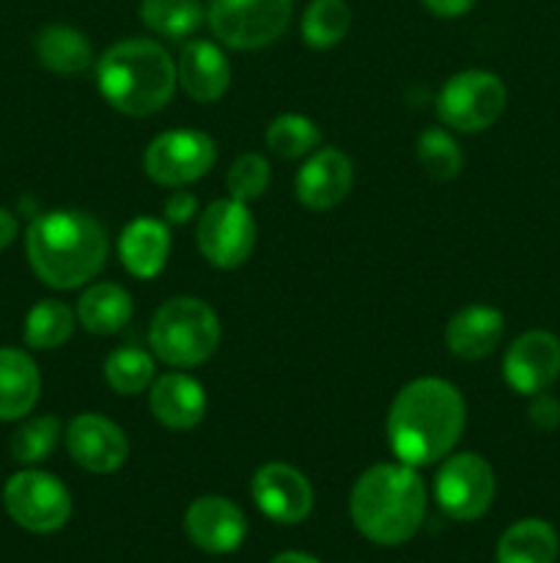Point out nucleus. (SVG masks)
Masks as SVG:
<instances>
[{"label": "nucleus", "instance_id": "nucleus-1", "mask_svg": "<svg viewBox=\"0 0 560 563\" xmlns=\"http://www.w3.org/2000/svg\"><path fill=\"white\" fill-rule=\"evenodd\" d=\"M464 423L467 407L456 385L439 377L412 379L388 410V445L404 465L426 467L456 449Z\"/></svg>", "mask_w": 560, "mask_h": 563}, {"label": "nucleus", "instance_id": "nucleus-2", "mask_svg": "<svg viewBox=\"0 0 560 563\" xmlns=\"http://www.w3.org/2000/svg\"><path fill=\"white\" fill-rule=\"evenodd\" d=\"M25 253L42 284L69 291L102 273L108 262V231L80 209H53L31 220Z\"/></svg>", "mask_w": 560, "mask_h": 563}, {"label": "nucleus", "instance_id": "nucleus-3", "mask_svg": "<svg viewBox=\"0 0 560 563\" xmlns=\"http://www.w3.org/2000/svg\"><path fill=\"white\" fill-rule=\"evenodd\" d=\"M426 506L428 489L417 467L382 462L368 467L355 482L349 515L368 542L395 548L415 537L426 520Z\"/></svg>", "mask_w": 560, "mask_h": 563}, {"label": "nucleus", "instance_id": "nucleus-4", "mask_svg": "<svg viewBox=\"0 0 560 563\" xmlns=\"http://www.w3.org/2000/svg\"><path fill=\"white\" fill-rule=\"evenodd\" d=\"M176 64L168 49L152 38H124L97 60V86L104 102L119 113L143 119L159 113L176 91Z\"/></svg>", "mask_w": 560, "mask_h": 563}, {"label": "nucleus", "instance_id": "nucleus-5", "mask_svg": "<svg viewBox=\"0 0 560 563\" xmlns=\"http://www.w3.org/2000/svg\"><path fill=\"white\" fill-rule=\"evenodd\" d=\"M148 344L165 366L195 368L217 352L220 319L198 297H173L154 313Z\"/></svg>", "mask_w": 560, "mask_h": 563}, {"label": "nucleus", "instance_id": "nucleus-6", "mask_svg": "<svg viewBox=\"0 0 560 563\" xmlns=\"http://www.w3.org/2000/svg\"><path fill=\"white\" fill-rule=\"evenodd\" d=\"M508 91L497 75L467 69L450 77L437 93V119L456 132H483L503 115Z\"/></svg>", "mask_w": 560, "mask_h": 563}, {"label": "nucleus", "instance_id": "nucleus-7", "mask_svg": "<svg viewBox=\"0 0 560 563\" xmlns=\"http://www.w3.org/2000/svg\"><path fill=\"white\" fill-rule=\"evenodd\" d=\"M291 5V0H209L206 20L225 47L261 49L283 36Z\"/></svg>", "mask_w": 560, "mask_h": 563}, {"label": "nucleus", "instance_id": "nucleus-8", "mask_svg": "<svg viewBox=\"0 0 560 563\" xmlns=\"http://www.w3.org/2000/svg\"><path fill=\"white\" fill-rule=\"evenodd\" d=\"M3 506L31 533H55L69 522L71 495L60 478L44 471H20L5 482Z\"/></svg>", "mask_w": 560, "mask_h": 563}, {"label": "nucleus", "instance_id": "nucleus-9", "mask_svg": "<svg viewBox=\"0 0 560 563\" xmlns=\"http://www.w3.org/2000/svg\"><path fill=\"white\" fill-rule=\"evenodd\" d=\"M497 478L492 465L478 454H448L434 478V498L443 515L456 522L478 520L492 506Z\"/></svg>", "mask_w": 560, "mask_h": 563}, {"label": "nucleus", "instance_id": "nucleus-10", "mask_svg": "<svg viewBox=\"0 0 560 563\" xmlns=\"http://www.w3.org/2000/svg\"><path fill=\"white\" fill-rule=\"evenodd\" d=\"M256 234L250 209L236 198L209 203L195 225L198 251L212 267L220 269L242 267L256 247Z\"/></svg>", "mask_w": 560, "mask_h": 563}, {"label": "nucleus", "instance_id": "nucleus-11", "mask_svg": "<svg viewBox=\"0 0 560 563\" xmlns=\"http://www.w3.org/2000/svg\"><path fill=\"white\" fill-rule=\"evenodd\" d=\"M214 141L201 130H170L154 137L143 154V170L163 187H184L212 170Z\"/></svg>", "mask_w": 560, "mask_h": 563}, {"label": "nucleus", "instance_id": "nucleus-12", "mask_svg": "<svg viewBox=\"0 0 560 563\" xmlns=\"http://www.w3.org/2000/svg\"><path fill=\"white\" fill-rule=\"evenodd\" d=\"M64 440L71 462L97 476L115 473L130 456V440L124 429L99 412H82L71 418Z\"/></svg>", "mask_w": 560, "mask_h": 563}, {"label": "nucleus", "instance_id": "nucleus-13", "mask_svg": "<svg viewBox=\"0 0 560 563\" xmlns=\"http://www.w3.org/2000/svg\"><path fill=\"white\" fill-rule=\"evenodd\" d=\"M250 493L264 517L280 526H296L313 509V487L296 467L267 462L253 473Z\"/></svg>", "mask_w": 560, "mask_h": 563}, {"label": "nucleus", "instance_id": "nucleus-14", "mask_svg": "<svg viewBox=\"0 0 560 563\" xmlns=\"http://www.w3.org/2000/svg\"><path fill=\"white\" fill-rule=\"evenodd\" d=\"M184 533L203 553H234L247 537V517L234 500L223 498V495H203L187 506Z\"/></svg>", "mask_w": 560, "mask_h": 563}, {"label": "nucleus", "instance_id": "nucleus-15", "mask_svg": "<svg viewBox=\"0 0 560 563\" xmlns=\"http://www.w3.org/2000/svg\"><path fill=\"white\" fill-rule=\"evenodd\" d=\"M503 377L516 394L536 396L560 377V339L547 330L522 333L503 357Z\"/></svg>", "mask_w": 560, "mask_h": 563}, {"label": "nucleus", "instance_id": "nucleus-16", "mask_svg": "<svg viewBox=\"0 0 560 563\" xmlns=\"http://www.w3.org/2000/svg\"><path fill=\"white\" fill-rule=\"evenodd\" d=\"M351 179H355V168L340 148H316L296 170L294 196L311 212H327L349 196Z\"/></svg>", "mask_w": 560, "mask_h": 563}, {"label": "nucleus", "instance_id": "nucleus-17", "mask_svg": "<svg viewBox=\"0 0 560 563\" xmlns=\"http://www.w3.org/2000/svg\"><path fill=\"white\" fill-rule=\"evenodd\" d=\"M176 77L184 88L187 97L195 102L209 104L217 102L231 86V64L223 49L206 38H192L181 47L179 64H176Z\"/></svg>", "mask_w": 560, "mask_h": 563}, {"label": "nucleus", "instance_id": "nucleus-18", "mask_svg": "<svg viewBox=\"0 0 560 563\" xmlns=\"http://www.w3.org/2000/svg\"><path fill=\"white\" fill-rule=\"evenodd\" d=\"M148 407L163 427L173 429V432H187L206 416V390L190 374L168 372L152 383Z\"/></svg>", "mask_w": 560, "mask_h": 563}, {"label": "nucleus", "instance_id": "nucleus-19", "mask_svg": "<svg viewBox=\"0 0 560 563\" xmlns=\"http://www.w3.org/2000/svg\"><path fill=\"white\" fill-rule=\"evenodd\" d=\"M505 333V317L492 306H467L450 317L445 328V344L450 355L461 361H481L500 346Z\"/></svg>", "mask_w": 560, "mask_h": 563}, {"label": "nucleus", "instance_id": "nucleus-20", "mask_svg": "<svg viewBox=\"0 0 560 563\" xmlns=\"http://www.w3.org/2000/svg\"><path fill=\"white\" fill-rule=\"evenodd\" d=\"M170 256L168 223L154 218H135L119 236V258L130 275L141 280L157 278Z\"/></svg>", "mask_w": 560, "mask_h": 563}, {"label": "nucleus", "instance_id": "nucleus-21", "mask_svg": "<svg viewBox=\"0 0 560 563\" xmlns=\"http://www.w3.org/2000/svg\"><path fill=\"white\" fill-rule=\"evenodd\" d=\"M42 396V374L25 350L0 346V421H20Z\"/></svg>", "mask_w": 560, "mask_h": 563}, {"label": "nucleus", "instance_id": "nucleus-22", "mask_svg": "<svg viewBox=\"0 0 560 563\" xmlns=\"http://www.w3.org/2000/svg\"><path fill=\"white\" fill-rule=\"evenodd\" d=\"M33 49L44 69L77 77L93 64V47L86 33L71 25H44L33 38Z\"/></svg>", "mask_w": 560, "mask_h": 563}, {"label": "nucleus", "instance_id": "nucleus-23", "mask_svg": "<svg viewBox=\"0 0 560 563\" xmlns=\"http://www.w3.org/2000/svg\"><path fill=\"white\" fill-rule=\"evenodd\" d=\"M77 322L93 335H113L130 324L135 306L132 295L119 284H93L77 300Z\"/></svg>", "mask_w": 560, "mask_h": 563}, {"label": "nucleus", "instance_id": "nucleus-24", "mask_svg": "<svg viewBox=\"0 0 560 563\" xmlns=\"http://www.w3.org/2000/svg\"><path fill=\"white\" fill-rule=\"evenodd\" d=\"M560 553V542L555 528L547 520L527 517L505 528L497 542V563H555Z\"/></svg>", "mask_w": 560, "mask_h": 563}, {"label": "nucleus", "instance_id": "nucleus-25", "mask_svg": "<svg viewBox=\"0 0 560 563\" xmlns=\"http://www.w3.org/2000/svg\"><path fill=\"white\" fill-rule=\"evenodd\" d=\"M77 313L60 300H38L27 311L22 339L31 350H58L75 330Z\"/></svg>", "mask_w": 560, "mask_h": 563}, {"label": "nucleus", "instance_id": "nucleus-26", "mask_svg": "<svg viewBox=\"0 0 560 563\" xmlns=\"http://www.w3.org/2000/svg\"><path fill=\"white\" fill-rule=\"evenodd\" d=\"M203 11L201 0H143L141 22L152 33L165 38H187L201 27Z\"/></svg>", "mask_w": 560, "mask_h": 563}, {"label": "nucleus", "instance_id": "nucleus-27", "mask_svg": "<svg viewBox=\"0 0 560 563\" xmlns=\"http://www.w3.org/2000/svg\"><path fill=\"white\" fill-rule=\"evenodd\" d=\"M351 11L346 0H313L302 14V38L313 49H329L349 33Z\"/></svg>", "mask_w": 560, "mask_h": 563}, {"label": "nucleus", "instance_id": "nucleus-28", "mask_svg": "<svg viewBox=\"0 0 560 563\" xmlns=\"http://www.w3.org/2000/svg\"><path fill=\"white\" fill-rule=\"evenodd\" d=\"M104 379L121 396L143 394L154 383V357L137 346H119L104 361Z\"/></svg>", "mask_w": 560, "mask_h": 563}, {"label": "nucleus", "instance_id": "nucleus-29", "mask_svg": "<svg viewBox=\"0 0 560 563\" xmlns=\"http://www.w3.org/2000/svg\"><path fill=\"white\" fill-rule=\"evenodd\" d=\"M417 163L423 165L432 179L448 181L456 179L464 168V154L456 137L443 126H428L417 137Z\"/></svg>", "mask_w": 560, "mask_h": 563}, {"label": "nucleus", "instance_id": "nucleus-30", "mask_svg": "<svg viewBox=\"0 0 560 563\" xmlns=\"http://www.w3.org/2000/svg\"><path fill=\"white\" fill-rule=\"evenodd\" d=\"M322 143V130L307 115L283 113L267 126V146L283 159L307 157Z\"/></svg>", "mask_w": 560, "mask_h": 563}, {"label": "nucleus", "instance_id": "nucleus-31", "mask_svg": "<svg viewBox=\"0 0 560 563\" xmlns=\"http://www.w3.org/2000/svg\"><path fill=\"white\" fill-rule=\"evenodd\" d=\"M60 440V421L55 416H36L27 418L22 427H16V432L11 434V456H14L20 465H38V462L47 460L55 449H58Z\"/></svg>", "mask_w": 560, "mask_h": 563}, {"label": "nucleus", "instance_id": "nucleus-32", "mask_svg": "<svg viewBox=\"0 0 560 563\" xmlns=\"http://www.w3.org/2000/svg\"><path fill=\"white\" fill-rule=\"evenodd\" d=\"M225 187L228 196L242 203H250L261 198L269 187V163L256 152H247L234 159L225 176Z\"/></svg>", "mask_w": 560, "mask_h": 563}, {"label": "nucleus", "instance_id": "nucleus-33", "mask_svg": "<svg viewBox=\"0 0 560 563\" xmlns=\"http://www.w3.org/2000/svg\"><path fill=\"white\" fill-rule=\"evenodd\" d=\"M530 423L538 432H552L560 427V401L549 394H536L530 401Z\"/></svg>", "mask_w": 560, "mask_h": 563}, {"label": "nucleus", "instance_id": "nucleus-34", "mask_svg": "<svg viewBox=\"0 0 560 563\" xmlns=\"http://www.w3.org/2000/svg\"><path fill=\"white\" fill-rule=\"evenodd\" d=\"M163 212H165V223H170V225L190 223V220L195 218V212H198L195 196H192V192H187V190L170 192L168 201H165V207H163Z\"/></svg>", "mask_w": 560, "mask_h": 563}, {"label": "nucleus", "instance_id": "nucleus-35", "mask_svg": "<svg viewBox=\"0 0 560 563\" xmlns=\"http://www.w3.org/2000/svg\"><path fill=\"white\" fill-rule=\"evenodd\" d=\"M426 5V11H432L434 16H443V20H456V16L470 14L475 0H421Z\"/></svg>", "mask_w": 560, "mask_h": 563}, {"label": "nucleus", "instance_id": "nucleus-36", "mask_svg": "<svg viewBox=\"0 0 560 563\" xmlns=\"http://www.w3.org/2000/svg\"><path fill=\"white\" fill-rule=\"evenodd\" d=\"M16 234H20V223L9 209L0 207V251H5L16 240Z\"/></svg>", "mask_w": 560, "mask_h": 563}, {"label": "nucleus", "instance_id": "nucleus-37", "mask_svg": "<svg viewBox=\"0 0 560 563\" xmlns=\"http://www.w3.org/2000/svg\"><path fill=\"white\" fill-rule=\"evenodd\" d=\"M269 563H322L318 559H313L311 553H300V550H285V553L275 555Z\"/></svg>", "mask_w": 560, "mask_h": 563}]
</instances>
